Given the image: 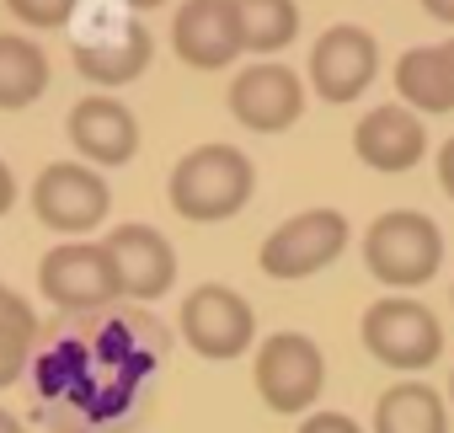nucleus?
Wrapping results in <instances>:
<instances>
[{"label":"nucleus","mask_w":454,"mask_h":433,"mask_svg":"<svg viewBox=\"0 0 454 433\" xmlns=\"http://www.w3.org/2000/svg\"><path fill=\"white\" fill-rule=\"evenodd\" d=\"M252 182L257 171L236 145H198L171 166V209L192 225L231 220L236 209H247Z\"/></svg>","instance_id":"nucleus-1"},{"label":"nucleus","mask_w":454,"mask_h":433,"mask_svg":"<svg viewBox=\"0 0 454 433\" xmlns=\"http://www.w3.org/2000/svg\"><path fill=\"white\" fill-rule=\"evenodd\" d=\"M364 263H369V273H374L380 284H390V289H417V284H427V279L438 273V263H443V236H438V225L427 220V214H417V209H390V214H380V220L369 225V236H364Z\"/></svg>","instance_id":"nucleus-2"},{"label":"nucleus","mask_w":454,"mask_h":433,"mask_svg":"<svg viewBox=\"0 0 454 433\" xmlns=\"http://www.w3.org/2000/svg\"><path fill=\"white\" fill-rule=\"evenodd\" d=\"M364 348L390 364V369H427L438 353H443V327L427 305L406 300V295H390V300H374L364 311Z\"/></svg>","instance_id":"nucleus-3"},{"label":"nucleus","mask_w":454,"mask_h":433,"mask_svg":"<svg viewBox=\"0 0 454 433\" xmlns=\"http://www.w3.org/2000/svg\"><path fill=\"white\" fill-rule=\"evenodd\" d=\"M107 203H113L107 182L91 166H81V161H54L33 182V214L49 231H65V236L97 231L107 220Z\"/></svg>","instance_id":"nucleus-4"},{"label":"nucleus","mask_w":454,"mask_h":433,"mask_svg":"<svg viewBox=\"0 0 454 433\" xmlns=\"http://www.w3.org/2000/svg\"><path fill=\"white\" fill-rule=\"evenodd\" d=\"M257 390L273 412H305L316 406L321 385H326V358L305 332H273L257 348Z\"/></svg>","instance_id":"nucleus-5"},{"label":"nucleus","mask_w":454,"mask_h":433,"mask_svg":"<svg viewBox=\"0 0 454 433\" xmlns=\"http://www.w3.org/2000/svg\"><path fill=\"white\" fill-rule=\"evenodd\" d=\"M348 247V220L337 209H305L294 220H284L268 241H262V273L268 279H310L316 268L337 263Z\"/></svg>","instance_id":"nucleus-6"},{"label":"nucleus","mask_w":454,"mask_h":433,"mask_svg":"<svg viewBox=\"0 0 454 433\" xmlns=\"http://www.w3.org/2000/svg\"><path fill=\"white\" fill-rule=\"evenodd\" d=\"M182 337L203 358H236V353L252 348L257 316H252V305L231 284H198L182 300Z\"/></svg>","instance_id":"nucleus-7"},{"label":"nucleus","mask_w":454,"mask_h":433,"mask_svg":"<svg viewBox=\"0 0 454 433\" xmlns=\"http://www.w3.org/2000/svg\"><path fill=\"white\" fill-rule=\"evenodd\" d=\"M38 284H43V295L59 311H102L113 295H123L118 273H113V257L97 241H65V247H54L43 257V268H38Z\"/></svg>","instance_id":"nucleus-8"},{"label":"nucleus","mask_w":454,"mask_h":433,"mask_svg":"<svg viewBox=\"0 0 454 433\" xmlns=\"http://www.w3.org/2000/svg\"><path fill=\"white\" fill-rule=\"evenodd\" d=\"M380 70V49L364 28L342 22V28H326L310 49V86L326 97V102H353Z\"/></svg>","instance_id":"nucleus-9"},{"label":"nucleus","mask_w":454,"mask_h":433,"mask_svg":"<svg viewBox=\"0 0 454 433\" xmlns=\"http://www.w3.org/2000/svg\"><path fill=\"white\" fill-rule=\"evenodd\" d=\"M231 113L257 134H278L305 113V86L289 65H247L231 86Z\"/></svg>","instance_id":"nucleus-10"},{"label":"nucleus","mask_w":454,"mask_h":433,"mask_svg":"<svg viewBox=\"0 0 454 433\" xmlns=\"http://www.w3.org/2000/svg\"><path fill=\"white\" fill-rule=\"evenodd\" d=\"M107 257H113V273H118V289L134 295V300H155L171 289L176 279V252L160 231L150 225H118L107 241Z\"/></svg>","instance_id":"nucleus-11"},{"label":"nucleus","mask_w":454,"mask_h":433,"mask_svg":"<svg viewBox=\"0 0 454 433\" xmlns=\"http://www.w3.org/2000/svg\"><path fill=\"white\" fill-rule=\"evenodd\" d=\"M171 43L192 70H224L241 54V28L231 0H187L171 22Z\"/></svg>","instance_id":"nucleus-12"},{"label":"nucleus","mask_w":454,"mask_h":433,"mask_svg":"<svg viewBox=\"0 0 454 433\" xmlns=\"http://www.w3.org/2000/svg\"><path fill=\"white\" fill-rule=\"evenodd\" d=\"M70 139L86 161L97 166H123L139 150V123L118 97H86L70 113Z\"/></svg>","instance_id":"nucleus-13"},{"label":"nucleus","mask_w":454,"mask_h":433,"mask_svg":"<svg viewBox=\"0 0 454 433\" xmlns=\"http://www.w3.org/2000/svg\"><path fill=\"white\" fill-rule=\"evenodd\" d=\"M353 150H358L364 166H374V171H406V166L422 161L427 134H422V123H417L401 102H385V107L364 113V123L353 129Z\"/></svg>","instance_id":"nucleus-14"},{"label":"nucleus","mask_w":454,"mask_h":433,"mask_svg":"<svg viewBox=\"0 0 454 433\" xmlns=\"http://www.w3.org/2000/svg\"><path fill=\"white\" fill-rule=\"evenodd\" d=\"M150 54H155L150 28L129 17V22H118V33H107V38H81V43H75V70H81L86 81L123 86V81L145 75Z\"/></svg>","instance_id":"nucleus-15"},{"label":"nucleus","mask_w":454,"mask_h":433,"mask_svg":"<svg viewBox=\"0 0 454 433\" xmlns=\"http://www.w3.org/2000/svg\"><path fill=\"white\" fill-rule=\"evenodd\" d=\"M443 396L422 380H401L380 396L374 406V433H443Z\"/></svg>","instance_id":"nucleus-16"},{"label":"nucleus","mask_w":454,"mask_h":433,"mask_svg":"<svg viewBox=\"0 0 454 433\" xmlns=\"http://www.w3.org/2000/svg\"><path fill=\"white\" fill-rule=\"evenodd\" d=\"M49 86V59L38 43L17 38V33H0V107L17 113V107H33Z\"/></svg>","instance_id":"nucleus-17"},{"label":"nucleus","mask_w":454,"mask_h":433,"mask_svg":"<svg viewBox=\"0 0 454 433\" xmlns=\"http://www.w3.org/2000/svg\"><path fill=\"white\" fill-rule=\"evenodd\" d=\"M395 91L411 107H422V113H449L454 107V75H449L443 49H411V54H401Z\"/></svg>","instance_id":"nucleus-18"},{"label":"nucleus","mask_w":454,"mask_h":433,"mask_svg":"<svg viewBox=\"0 0 454 433\" xmlns=\"http://www.w3.org/2000/svg\"><path fill=\"white\" fill-rule=\"evenodd\" d=\"M231 6H236V28H241V49H252V54H273L300 33L294 0H231Z\"/></svg>","instance_id":"nucleus-19"},{"label":"nucleus","mask_w":454,"mask_h":433,"mask_svg":"<svg viewBox=\"0 0 454 433\" xmlns=\"http://www.w3.org/2000/svg\"><path fill=\"white\" fill-rule=\"evenodd\" d=\"M33 332H38L33 311L12 295L6 305H0V390L22 380V369H27V348H33Z\"/></svg>","instance_id":"nucleus-20"},{"label":"nucleus","mask_w":454,"mask_h":433,"mask_svg":"<svg viewBox=\"0 0 454 433\" xmlns=\"http://www.w3.org/2000/svg\"><path fill=\"white\" fill-rule=\"evenodd\" d=\"M6 6L27 22V28H65L75 17V0H6Z\"/></svg>","instance_id":"nucleus-21"},{"label":"nucleus","mask_w":454,"mask_h":433,"mask_svg":"<svg viewBox=\"0 0 454 433\" xmlns=\"http://www.w3.org/2000/svg\"><path fill=\"white\" fill-rule=\"evenodd\" d=\"M300 433H364L348 412H310L305 422H300Z\"/></svg>","instance_id":"nucleus-22"},{"label":"nucleus","mask_w":454,"mask_h":433,"mask_svg":"<svg viewBox=\"0 0 454 433\" xmlns=\"http://www.w3.org/2000/svg\"><path fill=\"white\" fill-rule=\"evenodd\" d=\"M438 182H443V193L454 198V139L438 150Z\"/></svg>","instance_id":"nucleus-23"},{"label":"nucleus","mask_w":454,"mask_h":433,"mask_svg":"<svg viewBox=\"0 0 454 433\" xmlns=\"http://www.w3.org/2000/svg\"><path fill=\"white\" fill-rule=\"evenodd\" d=\"M17 203V177H12V166L6 161H0V214H6Z\"/></svg>","instance_id":"nucleus-24"},{"label":"nucleus","mask_w":454,"mask_h":433,"mask_svg":"<svg viewBox=\"0 0 454 433\" xmlns=\"http://www.w3.org/2000/svg\"><path fill=\"white\" fill-rule=\"evenodd\" d=\"M427 6V17H438V22H454V0H422Z\"/></svg>","instance_id":"nucleus-25"},{"label":"nucleus","mask_w":454,"mask_h":433,"mask_svg":"<svg viewBox=\"0 0 454 433\" xmlns=\"http://www.w3.org/2000/svg\"><path fill=\"white\" fill-rule=\"evenodd\" d=\"M0 433H22V422H17V417H12L6 406H0Z\"/></svg>","instance_id":"nucleus-26"},{"label":"nucleus","mask_w":454,"mask_h":433,"mask_svg":"<svg viewBox=\"0 0 454 433\" xmlns=\"http://www.w3.org/2000/svg\"><path fill=\"white\" fill-rule=\"evenodd\" d=\"M129 6H134V12H155V6H160V0H129Z\"/></svg>","instance_id":"nucleus-27"},{"label":"nucleus","mask_w":454,"mask_h":433,"mask_svg":"<svg viewBox=\"0 0 454 433\" xmlns=\"http://www.w3.org/2000/svg\"><path fill=\"white\" fill-rule=\"evenodd\" d=\"M443 59H449V75H454V43H443Z\"/></svg>","instance_id":"nucleus-28"},{"label":"nucleus","mask_w":454,"mask_h":433,"mask_svg":"<svg viewBox=\"0 0 454 433\" xmlns=\"http://www.w3.org/2000/svg\"><path fill=\"white\" fill-rule=\"evenodd\" d=\"M6 300H12V295H6V284H0V305H6Z\"/></svg>","instance_id":"nucleus-29"},{"label":"nucleus","mask_w":454,"mask_h":433,"mask_svg":"<svg viewBox=\"0 0 454 433\" xmlns=\"http://www.w3.org/2000/svg\"><path fill=\"white\" fill-rule=\"evenodd\" d=\"M449 396H454V380H449Z\"/></svg>","instance_id":"nucleus-30"}]
</instances>
